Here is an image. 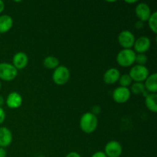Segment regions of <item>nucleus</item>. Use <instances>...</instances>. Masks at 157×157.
<instances>
[{
    "label": "nucleus",
    "instance_id": "obj_1",
    "mask_svg": "<svg viewBox=\"0 0 157 157\" xmlns=\"http://www.w3.org/2000/svg\"><path fill=\"white\" fill-rule=\"evenodd\" d=\"M98 126V117L91 112H87L81 116L80 127L85 133H92L97 130Z\"/></svg>",
    "mask_w": 157,
    "mask_h": 157
},
{
    "label": "nucleus",
    "instance_id": "obj_2",
    "mask_svg": "<svg viewBox=\"0 0 157 157\" xmlns=\"http://www.w3.org/2000/svg\"><path fill=\"white\" fill-rule=\"evenodd\" d=\"M136 52L133 49H122L117 55V62L123 67H128L135 63Z\"/></svg>",
    "mask_w": 157,
    "mask_h": 157
},
{
    "label": "nucleus",
    "instance_id": "obj_3",
    "mask_svg": "<svg viewBox=\"0 0 157 157\" xmlns=\"http://www.w3.org/2000/svg\"><path fill=\"white\" fill-rule=\"evenodd\" d=\"M70 77L71 73L69 69L66 66L59 65L54 70L52 79L55 84L61 86L68 82Z\"/></svg>",
    "mask_w": 157,
    "mask_h": 157
},
{
    "label": "nucleus",
    "instance_id": "obj_4",
    "mask_svg": "<svg viewBox=\"0 0 157 157\" xmlns=\"http://www.w3.org/2000/svg\"><path fill=\"white\" fill-rule=\"evenodd\" d=\"M129 75L134 82L144 83L150 75L148 68L144 65H134L129 72Z\"/></svg>",
    "mask_w": 157,
    "mask_h": 157
},
{
    "label": "nucleus",
    "instance_id": "obj_5",
    "mask_svg": "<svg viewBox=\"0 0 157 157\" xmlns=\"http://www.w3.org/2000/svg\"><path fill=\"white\" fill-rule=\"evenodd\" d=\"M18 75V70L7 62L0 63V80L5 81H12Z\"/></svg>",
    "mask_w": 157,
    "mask_h": 157
},
{
    "label": "nucleus",
    "instance_id": "obj_6",
    "mask_svg": "<svg viewBox=\"0 0 157 157\" xmlns=\"http://www.w3.org/2000/svg\"><path fill=\"white\" fill-rule=\"evenodd\" d=\"M118 43L124 49H131L134 45L136 38L133 32L129 30H124L118 35Z\"/></svg>",
    "mask_w": 157,
    "mask_h": 157
},
{
    "label": "nucleus",
    "instance_id": "obj_7",
    "mask_svg": "<svg viewBox=\"0 0 157 157\" xmlns=\"http://www.w3.org/2000/svg\"><path fill=\"white\" fill-rule=\"evenodd\" d=\"M104 153L107 157H120L123 153L122 145L117 140L110 141L106 144Z\"/></svg>",
    "mask_w": 157,
    "mask_h": 157
},
{
    "label": "nucleus",
    "instance_id": "obj_8",
    "mask_svg": "<svg viewBox=\"0 0 157 157\" xmlns=\"http://www.w3.org/2000/svg\"><path fill=\"white\" fill-rule=\"evenodd\" d=\"M131 93L127 87H118L113 90V99L117 104H124L130 100Z\"/></svg>",
    "mask_w": 157,
    "mask_h": 157
},
{
    "label": "nucleus",
    "instance_id": "obj_9",
    "mask_svg": "<svg viewBox=\"0 0 157 157\" xmlns=\"http://www.w3.org/2000/svg\"><path fill=\"white\" fill-rule=\"evenodd\" d=\"M135 13L139 21H143V22L148 21L150 15H152L151 9L145 2L138 3L135 9Z\"/></svg>",
    "mask_w": 157,
    "mask_h": 157
},
{
    "label": "nucleus",
    "instance_id": "obj_10",
    "mask_svg": "<svg viewBox=\"0 0 157 157\" xmlns=\"http://www.w3.org/2000/svg\"><path fill=\"white\" fill-rule=\"evenodd\" d=\"M151 47V41L147 36H140L136 39L134 43V52L138 54H145Z\"/></svg>",
    "mask_w": 157,
    "mask_h": 157
},
{
    "label": "nucleus",
    "instance_id": "obj_11",
    "mask_svg": "<svg viewBox=\"0 0 157 157\" xmlns=\"http://www.w3.org/2000/svg\"><path fill=\"white\" fill-rule=\"evenodd\" d=\"M22 97L19 93L12 91L7 96L6 98V105L10 109H18L22 104Z\"/></svg>",
    "mask_w": 157,
    "mask_h": 157
},
{
    "label": "nucleus",
    "instance_id": "obj_12",
    "mask_svg": "<svg viewBox=\"0 0 157 157\" xmlns=\"http://www.w3.org/2000/svg\"><path fill=\"white\" fill-rule=\"evenodd\" d=\"M29 64V57L25 52H18L12 58V65L17 70L24 69Z\"/></svg>",
    "mask_w": 157,
    "mask_h": 157
},
{
    "label": "nucleus",
    "instance_id": "obj_13",
    "mask_svg": "<svg viewBox=\"0 0 157 157\" xmlns=\"http://www.w3.org/2000/svg\"><path fill=\"white\" fill-rule=\"evenodd\" d=\"M120 77H121L120 71L114 67H111L106 71L103 76V79H104V83L107 84H113L118 82Z\"/></svg>",
    "mask_w": 157,
    "mask_h": 157
},
{
    "label": "nucleus",
    "instance_id": "obj_14",
    "mask_svg": "<svg viewBox=\"0 0 157 157\" xmlns=\"http://www.w3.org/2000/svg\"><path fill=\"white\" fill-rule=\"evenodd\" d=\"M12 133L8 127H0V147L6 148L10 146L12 142Z\"/></svg>",
    "mask_w": 157,
    "mask_h": 157
},
{
    "label": "nucleus",
    "instance_id": "obj_15",
    "mask_svg": "<svg viewBox=\"0 0 157 157\" xmlns=\"http://www.w3.org/2000/svg\"><path fill=\"white\" fill-rule=\"evenodd\" d=\"M144 83L146 90L150 94H156L157 91V74L153 73L149 75Z\"/></svg>",
    "mask_w": 157,
    "mask_h": 157
},
{
    "label": "nucleus",
    "instance_id": "obj_16",
    "mask_svg": "<svg viewBox=\"0 0 157 157\" xmlns=\"http://www.w3.org/2000/svg\"><path fill=\"white\" fill-rule=\"evenodd\" d=\"M13 26V19L9 15L0 16V34H4L10 31Z\"/></svg>",
    "mask_w": 157,
    "mask_h": 157
},
{
    "label": "nucleus",
    "instance_id": "obj_17",
    "mask_svg": "<svg viewBox=\"0 0 157 157\" xmlns=\"http://www.w3.org/2000/svg\"><path fill=\"white\" fill-rule=\"evenodd\" d=\"M157 95L156 94L148 93L145 96V104L147 109L153 113L157 112Z\"/></svg>",
    "mask_w": 157,
    "mask_h": 157
},
{
    "label": "nucleus",
    "instance_id": "obj_18",
    "mask_svg": "<svg viewBox=\"0 0 157 157\" xmlns=\"http://www.w3.org/2000/svg\"><path fill=\"white\" fill-rule=\"evenodd\" d=\"M130 93L136 95H144V97L149 93L146 90L145 86L144 83L134 82L130 86Z\"/></svg>",
    "mask_w": 157,
    "mask_h": 157
},
{
    "label": "nucleus",
    "instance_id": "obj_19",
    "mask_svg": "<svg viewBox=\"0 0 157 157\" xmlns=\"http://www.w3.org/2000/svg\"><path fill=\"white\" fill-rule=\"evenodd\" d=\"M59 60L58 58L53 56V55H50V56L46 57L43 61V64L44 67L48 69H51V70H55V68L59 66Z\"/></svg>",
    "mask_w": 157,
    "mask_h": 157
},
{
    "label": "nucleus",
    "instance_id": "obj_20",
    "mask_svg": "<svg viewBox=\"0 0 157 157\" xmlns=\"http://www.w3.org/2000/svg\"><path fill=\"white\" fill-rule=\"evenodd\" d=\"M148 26L153 33H157V12H152L150 18L148 19Z\"/></svg>",
    "mask_w": 157,
    "mask_h": 157
},
{
    "label": "nucleus",
    "instance_id": "obj_21",
    "mask_svg": "<svg viewBox=\"0 0 157 157\" xmlns=\"http://www.w3.org/2000/svg\"><path fill=\"white\" fill-rule=\"evenodd\" d=\"M118 81H119L120 84H121V87H127V88L133 84V80L131 79L129 74H124V75H121Z\"/></svg>",
    "mask_w": 157,
    "mask_h": 157
},
{
    "label": "nucleus",
    "instance_id": "obj_22",
    "mask_svg": "<svg viewBox=\"0 0 157 157\" xmlns=\"http://www.w3.org/2000/svg\"><path fill=\"white\" fill-rule=\"evenodd\" d=\"M148 61V58L145 54H137L136 55V58H135V62L138 64V65H144L147 64Z\"/></svg>",
    "mask_w": 157,
    "mask_h": 157
},
{
    "label": "nucleus",
    "instance_id": "obj_23",
    "mask_svg": "<svg viewBox=\"0 0 157 157\" xmlns=\"http://www.w3.org/2000/svg\"><path fill=\"white\" fill-rule=\"evenodd\" d=\"M6 120V112L2 107H0V125L2 124Z\"/></svg>",
    "mask_w": 157,
    "mask_h": 157
},
{
    "label": "nucleus",
    "instance_id": "obj_24",
    "mask_svg": "<svg viewBox=\"0 0 157 157\" xmlns=\"http://www.w3.org/2000/svg\"><path fill=\"white\" fill-rule=\"evenodd\" d=\"M101 109L99 106H94V107L92 108L91 113H94V115H96V116H98V114H99V113H101Z\"/></svg>",
    "mask_w": 157,
    "mask_h": 157
},
{
    "label": "nucleus",
    "instance_id": "obj_25",
    "mask_svg": "<svg viewBox=\"0 0 157 157\" xmlns=\"http://www.w3.org/2000/svg\"><path fill=\"white\" fill-rule=\"evenodd\" d=\"M91 157H107V156L105 155V153L102 151H98L96 153H94L92 155Z\"/></svg>",
    "mask_w": 157,
    "mask_h": 157
},
{
    "label": "nucleus",
    "instance_id": "obj_26",
    "mask_svg": "<svg viewBox=\"0 0 157 157\" xmlns=\"http://www.w3.org/2000/svg\"><path fill=\"white\" fill-rule=\"evenodd\" d=\"M65 157H81V155L77 152H71V153H67V156Z\"/></svg>",
    "mask_w": 157,
    "mask_h": 157
},
{
    "label": "nucleus",
    "instance_id": "obj_27",
    "mask_svg": "<svg viewBox=\"0 0 157 157\" xmlns=\"http://www.w3.org/2000/svg\"><path fill=\"white\" fill-rule=\"evenodd\" d=\"M6 155H7V152L6 149L0 147V157H6Z\"/></svg>",
    "mask_w": 157,
    "mask_h": 157
},
{
    "label": "nucleus",
    "instance_id": "obj_28",
    "mask_svg": "<svg viewBox=\"0 0 157 157\" xmlns=\"http://www.w3.org/2000/svg\"><path fill=\"white\" fill-rule=\"evenodd\" d=\"M135 26H136V28H137V29H141V28L144 27V22L141 21H138L136 23V25H135Z\"/></svg>",
    "mask_w": 157,
    "mask_h": 157
},
{
    "label": "nucleus",
    "instance_id": "obj_29",
    "mask_svg": "<svg viewBox=\"0 0 157 157\" xmlns=\"http://www.w3.org/2000/svg\"><path fill=\"white\" fill-rule=\"evenodd\" d=\"M4 9H5L4 2L2 1V0H0V14H1L3 11H4Z\"/></svg>",
    "mask_w": 157,
    "mask_h": 157
},
{
    "label": "nucleus",
    "instance_id": "obj_30",
    "mask_svg": "<svg viewBox=\"0 0 157 157\" xmlns=\"http://www.w3.org/2000/svg\"><path fill=\"white\" fill-rule=\"evenodd\" d=\"M5 103V100H4V98H3L2 95H0V107H2L3 106V104H4Z\"/></svg>",
    "mask_w": 157,
    "mask_h": 157
},
{
    "label": "nucleus",
    "instance_id": "obj_31",
    "mask_svg": "<svg viewBox=\"0 0 157 157\" xmlns=\"http://www.w3.org/2000/svg\"><path fill=\"white\" fill-rule=\"evenodd\" d=\"M125 2L129 3V4H133V3L137 2V1H136V0H134V1H127V0H126Z\"/></svg>",
    "mask_w": 157,
    "mask_h": 157
},
{
    "label": "nucleus",
    "instance_id": "obj_32",
    "mask_svg": "<svg viewBox=\"0 0 157 157\" xmlns=\"http://www.w3.org/2000/svg\"><path fill=\"white\" fill-rule=\"evenodd\" d=\"M1 87H2V84H1V81H0V90H1Z\"/></svg>",
    "mask_w": 157,
    "mask_h": 157
}]
</instances>
